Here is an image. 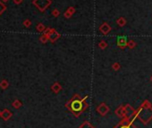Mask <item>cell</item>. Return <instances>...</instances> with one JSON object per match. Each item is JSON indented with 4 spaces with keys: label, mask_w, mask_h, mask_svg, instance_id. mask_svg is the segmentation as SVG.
<instances>
[{
    "label": "cell",
    "mask_w": 152,
    "mask_h": 128,
    "mask_svg": "<svg viewBox=\"0 0 152 128\" xmlns=\"http://www.w3.org/2000/svg\"><path fill=\"white\" fill-rule=\"evenodd\" d=\"M136 111L137 118L141 120L144 125H148L152 120V105L148 100H144V102L136 109Z\"/></svg>",
    "instance_id": "obj_1"
},
{
    "label": "cell",
    "mask_w": 152,
    "mask_h": 128,
    "mask_svg": "<svg viewBox=\"0 0 152 128\" xmlns=\"http://www.w3.org/2000/svg\"><path fill=\"white\" fill-rule=\"evenodd\" d=\"M68 107H69V109L72 112H73L75 115H79L86 108L87 105L85 104L84 100H80V99L79 100H74L73 99L68 104Z\"/></svg>",
    "instance_id": "obj_2"
},
{
    "label": "cell",
    "mask_w": 152,
    "mask_h": 128,
    "mask_svg": "<svg viewBox=\"0 0 152 128\" xmlns=\"http://www.w3.org/2000/svg\"><path fill=\"white\" fill-rule=\"evenodd\" d=\"M32 4L40 12L43 13L50 6V5L52 4V1L51 0H33Z\"/></svg>",
    "instance_id": "obj_3"
},
{
    "label": "cell",
    "mask_w": 152,
    "mask_h": 128,
    "mask_svg": "<svg viewBox=\"0 0 152 128\" xmlns=\"http://www.w3.org/2000/svg\"><path fill=\"white\" fill-rule=\"evenodd\" d=\"M114 128H138V127L136 125H134L132 122L130 121L128 116H125Z\"/></svg>",
    "instance_id": "obj_4"
},
{
    "label": "cell",
    "mask_w": 152,
    "mask_h": 128,
    "mask_svg": "<svg viewBox=\"0 0 152 128\" xmlns=\"http://www.w3.org/2000/svg\"><path fill=\"white\" fill-rule=\"evenodd\" d=\"M60 36H61V34H60L59 32H56L55 29H53L52 32H51V33L48 35V40H49L51 43H54V42H56V40L60 38Z\"/></svg>",
    "instance_id": "obj_5"
},
{
    "label": "cell",
    "mask_w": 152,
    "mask_h": 128,
    "mask_svg": "<svg viewBox=\"0 0 152 128\" xmlns=\"http://www.w3.org/2000/svg\"><path fill=\"white\" fill-rule=\"evenodd\" d=\"M116 114L120 117H125L127 116V113H126V108L125 106H120L116 110Z\"/></svg>",
    "instance_id": "obj_6"
},
{
    "label": "cell",
    "mask_w": 152,
    "mask_h": 128,
    "mask_svg": "<svg viewBox=\"0 0 152 128\" xmlns=\"http://www.w3.org/2000/svg\"><path fill=\"white\" fill-rule=\"evenodd\" d=\"M99 30H100V32H102L103 34L107 35V34H108V32L111 31V27L109 26L107 22H104L100 27H99Z\"/></svg>",
    "instance_id": "obj_7"
},
{
    "label": "cell",
    "mask_w": 152,
    "mask_h": 128,
    "mask_svg": "<svg viewBox=\"0 0 152 128\" xmlns=\"http://www.w3.org/2000/svg\"><path fill=\"white\" fill-rule=\"evenodd\" d=\"M98 112L101 114V115H106L107 113L109 111V108H108V106L107 105H105V104H101L100 106L98 107Z\"/></svg>",
    "instance_id": "obj_8"
},
{
    "label": "cell",
    "mask_w": 152,
    "mask_h": 128,
    "mask_svg": "<svg viewBox=\"0 0 152 128\" xmlns=\"http://www.w3.org/2000/svg\"><path fill=\"white\" fill-rule=\"evenodd\" d=\"M45 29H46V27H45V25L42 22H39L38 24L36 25V30H37V32H44Z\"/></svg>",
    "instance_id": "obj_9"
},
{
    "label": "cell",
    "mask_w": 152,
    "mask_h": 128,
    "mask_svg": "<svg viewBox=\"0 0 152 128\" xmlns=\"http://www.w3.org/2000/svg\"><path fill=\"white\" fill-rule=\"evenodd\" d=\"M118 46L120 47V48H124L126 45H127V42H126L125 39L124 38H120L119 40H118Z\"/></svg>",
    "instance_id": "obj_10"
},
{
    "label": "cell",
    "mask_w": 152,
    "mask_h": 128,
    "mask_svg": "<svg viewBox=\"0 0 152 128\" xmlns=\"http://www.w3.org/2000/svg\"><path fill=\"white\" fill-rule=\"evenodd\" d=\"M40 41L41 42V43H43V44H45V43H47V42L48 41V36L47 34H45V33H43L40 36Z\"/></svg>",
    "instance_id": "obj_11"
},
{
    "label": "cell",
    "mask_w": 152,
    "mask_h": 128,
    "mask_svg": "<svg viewBox=\"0 0 152 128\" xmlns=\"http://www.w3.org/2000/svg\"><path fill=\"white\" fill-rule=\"evenodd\" d=\"M6 10V5H5V3L2 1H0V15L3 14V13Z\"/></svg>",
    "instance_id": "obj_12"
},
{
    "label": "cell",
    "mask_w": 152,
    "mask_h": 128,
    "mask_svg": "<svg viewBox=\"0 0 152 128\" xmlns=\"http://www.w3.org/2000/svg\"><path fill=\"white\" fill-rule=\"evenodd\" d=\"M52 89H53V91H54V92H57L58 91H60V90H61V86H60V84H59V83H55V84L53 85V87H52Z\"/></svg>",
    "instance_id": "obj_13"
},
{
    "label": "cell",
    "mask_w": 152,
    "mask_h": 128,
    "mask_svg": "<svg viewBox=\"0 0 152 128\" xmlns=\"http://www.w3.org/2000/svg\"><path fill=\"white\" fill-rule=\"evenodd\" d=\"M98 47L100 48H102V49H104V48H106L107 47H108V44H107V42L105 41V40H101L98 44Z\"/></svg>",
    "instance_id": "obj_14"
},
{
    "label": "cell",
    "mask_w": 152,
    "mask_h": 128,
    "mask_svg": "<svg viewBox=\"0 0 152 128\" xmlns=\"http://www.w3.org/2000/svg\"><path fill=\"white\" fill-rule=\"evenodd\" d=\"M23 25H24V27H26V28H30L31 25H32V22H31L29 19H26V20L23 21Z\"/></svg>",
    "instance_id": "obj_15"
},
{
    "label": "cell",
    "mask_w": 152,
    "mask_h": 128,
    "mask_svg": "<svg viewBox=\"0 0 152 128\" xmlns=\"http://www.w3.org/2000/svg\"><path fill=\"white\" fill-rule=\"evenodd\" d=\"M52 15H53L54 17H58L60 15V11L56 8L54 9V10L52 11Z\"/></svg>",
    "instance_id": "obj_16"
},
{
    "label": "cell",
    "mask_w": 152,
    "mask_h": 128,
    "mask_svg": "<svg viewBox=\"0 0 152 128\" xmlns=\"http://www.w3.org/2000/svg\"><path fill=\"white\" fill-rule=\"evenodd\" d=\"M66 11H68L70 13H71L72 15H73V14H74V13H75L76 9H75V7H73V6H69V7H68V9H67Z\"/></svg>",
    "instance_id": "obj_17"
},
{
    "label": "cell",
    "mask_w": 152,
    "mask_h": 128,
    "mask_svg": "<svg viewBox=\"0 0 152 128\" xmlns=\"http://www.w3.org/2000/svg\"><path fill=\"white\" fill-rule=\"evenodd\" d=\"M52 30H53V28H50V27H48V28H46V29H45V31H44L43 33L47 34V35H48H48H49L50 33H51Z\"/></svg>",
    "instance_id": "obj_18"
},
{
    "label": "cell",
    "mask_w": 152,
    "mask_h": 128,
    "mask_svg": "<svg viewBox=\"0 0 152 128\" xmlns=\"http://www.w3.org/2000/svg\"><path fill=\"white\" fill-rule=\"evenodd\" d=\"M72 16H73V15H72L71 13H70L68 11H65V13H64V17H65V18H66V19H69V18H71Z\"/></svg>",
    "instance_id": "obj_19"
},
{
    "label": "cell",
    "mask_w": 152,
    "mask_h": 128,
    "mask_svg": "<svg viewBox=\"0 0 152 128\" xmlns=\"http://www.w3.org/2000/svg\"><path fill=\"white\" fill-rule=\"evenodd\" d=\"M0 86H1V87H2V88H3V89H5V88H6L7 86H8V83H7V82H6V81H2L1 83H0Z\"/></svg>",
    "instance_id": "obj_20"
},
{
    "label": "cell",
    "mask_w": 152,
    "mask_h": 128,
    "mask_svg": "<svg viewBox=\"0 0 152 128\" xmlns=\"http://www.w3.org/2000/svg\"><path fill=\"white\" fill-rule=\"evenodd\" d=\"M117 23L120 25V26H123V25L125 23V22H124V19H123V18L118 19V20H117Z\"/></svg>",
    "instance_id": "obj_21"
},
{
    "label": "cell",
    "mask_w": 152,
    "mask_h": 128,
    "mask_svg": "<svg viewBox=\"0 0 152 128\" xmlns=\"http://www.w3.org/2000/svg\"><path fill=\"white\" fill-rule=\"evenodd\" d=\"M113 68H114L115 70H118V69L120 68V65L118 63L114 64V65H113Z\"/></svg>",
    "instance_id": "obj_22"
},
{
    "label": "cell",
    "mask_w": 152,
    "mask_h": 128,
    "mask_svg": "<svg viewBox=\"0 0 152 128\" xmlns=\"http://www.w3.org/2000/svg\"><path fill=\"white\" fill-rule=\"evenodd\" d=\"M13 3L15 4V5H21V4L22 3L23 0H13Z\"/></svg>",
    "instance_id": "obj_23"
},
{
    "label": "cell",
    "mask_w": 152,
    "mask_h": 128,
    "mask_svg": "<svg viewBox=\"0 0 152 128\" xmlns=\"http://www.w3.org/2000/svg\"><path fill=\"white\" fill-rule=\"evenodd\" d=\"M2 2H4V3H5V2H7V1H9V0H1Z\"/></svg>",
    "instance_id": "obj_24"
},
{
    "label": "cell",
    "mask_w": 152,
    "mask_h": 128,
    "mask_svg": "<svg viewBox=\"0 0 152 128\" xmlns=\"http://www.w3.org/2000/svg\"><path fill=\"white\" fill-rule=\"evenodd\" d=\"M150 80H151V81H152V76H151V78H150Z\"/></svg>",
    "instance_id": "obj_25"
}]
</instances>
